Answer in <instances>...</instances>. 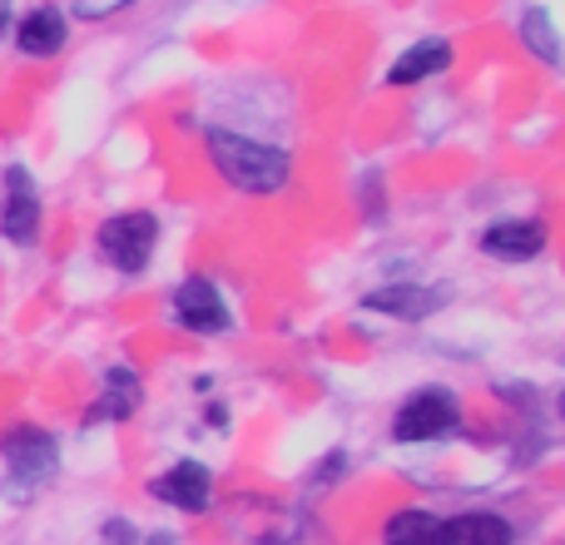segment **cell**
<instances>
[{
    "label": "cell",
    "instance_id": "cell-16",
    "mask_svg": "<svg viewBox=\"0 0 565 545\" xmlns=\"http://www.w3.org/2000/svg\"><path fill=\"white\" fill-rule=\"evenodd\" d=\"M125 6H135V0H70V10H75L79 20H109Z\"/></svg>",
    "mask_w": 565,
    "mask_h": 545
},
{
    "label": "cell",
    "instance_id": "cell-2",
    "mask_svg": "<svg viewBox=\"0 0 565 545\" xmlns=\"http://www.w3.org/2000/svg\"><path fill=\"white\" fill-rule=\"evenodd\" d=\"M0 461H6V496L30 501L35 491H45L60 471V441L55 431L35 427V421H15L0 437Z\"/></svg>",
    "mask_w": 565,
    "mask_h": 545
},
{
    "label": "cell",
    "instance_id": "cell-12",
    "mask_svg": "<svg viewBox=\"0 0 565 545\" xmlns=\"http://www.w3.org/2000/svg\"><path fill=\"white\" fill-rule=\"evenodd\" d=\"M372 312H382V318H402V322H422L431 318V312L447 302V288H422V282H392V288H377L367 292Z\"/></svg>",
    "mask_w": 565,
    "mask_h": 545
},
{
    "label": "cell",
    "instance_id": "cell-1",
    "mask_svg": "<svg viewBox=\"0 0 565 545\" xmlns=\"http://www.w3.org/2000/svg\"><path fill=\"white\" fill-rule=\"evenodd\" d=\"M204 149L214 159V169L224 174V184H234L238 194H282L292 179V154L282 145H268V139L238 135V129H204Z\"/></svg>",
    "mask_w": 565,
    "mask_h": 545
},
{
    "label": "cell",
    "instance_id": "cell-5",
    "mask_svg": "<svg viewBox=\"0 0 565 545\" xmlns=\"http://www.w3.org/2000/svg\"><path fill=\"white\" fill-rule=\"evenodd\" d=\"M174 322L184 332H199V338H224V332L234 328V308H228V298L218 292L214 278L189 272L174 288Z\"/></svg>",
    "mask_w": 565,
    "mask_h": 545
},
{
    "label": "cell",
    "instance_id": "cell-8",
    "mask_svg": "<svg viewBox=\"0 0 565 545\" xmlns=\"http://www.w3.org/2000/svg\"><path fill=\"white\" fill-rule=\"evenodd\" d=\"M546 224L541 218H497V224L481 228V254L501 258V264H526V258H536L541 248H546Z\"/></svg>",
    "mask_w": 565,
    "mask_h": 545
},
{
    "label": "cell",
    "instance_id": "cell-17",
    "mask_svg": "<svg viewBox=\"0 0 565 545\" xmlns=\"http://www.w3.org/2000/svg\"><path fill=\"white\" fill-rule=\"evenodd\" d=\"M10 30V0H0V35Z\"/></svg>",
    "mask_w": 565,
    "mask_h": 545
},
{
    "label": "cell",
    "instance_id": "cell-15",
    "mask_svg": "<svg viewBox=\"0 0 565 545\" xmlns=\"http://www.w3.org/2000/svg\"><path fill=\"white\" fill-rule=\"evenodd\" d=\"M521 45H526L541 65L556 70L561 65V25H556V15H551V10H541V6L521 10Z\"/></svg>",
    "mask_w": 565,
    "mask_h": 545
},
{
    "label": "cell",
    "instance_id": "cell-4",
    "mask_svg": "<svg viewBox=\"0 0 565 545\" xmlns=\"http://www.w3.org/2000/svg\"><path fill=\"white\" fill-rule=\"evenodd\" d=\"M95 244L119 272H145L149 258H154V248H159V218L145 214V209H135V214H115V218L99 224Z\"/></svg>",
    "mask_w": 565,
    "mask_h": 545
},
{
    "label": "cell",
    "instance_id": "cell-9",
    "mask_svg": "<svg viewBox=\"0 0 565 545\" xmlns=\"http://www.w3.org/2000/svg\"><path fill=\"white\" fill-rule=\"evenodd\" d=\"M457 50H451L447 35H422L417 45H407L387 70V85L392 89H407V85H422V79H437L441 70H451Z\"/></svg>",
    "mask_w": 565,
    "mask_h": 545
},
{
    "label": "cell",
    "instance_id": "cell-14",
    "mask_svg": "<svg viewBox=\"0 0 565 545\" xmlns=\"http://www.w3.org/2000/svg\"><path fill=\"white\" fill-rule=\"evenodd\" d=\"M382 545H441V516H431L422 506L397 511L382 526Z\"/></svg>",
    "mask_w": 565,
    "mask_h": 545
},
{
    "label": "cell",
    "instance_id": "cell-3",
    "mask_svg": "<svg viewBox=\"0 0 565 545\" xmlns=\"http://www.w3.org/2000/svg\"><path fill=\"white\" fill-rule=\"evenodd\" d=\"M461 431V402L447 387H422L392 417V441L402 447H427V441H447Z\"/></svg>",
    "mask_w": 565,
    "mask_h": 545
},
{
    "label": "cell",
    "instance_id": "cell-10",
    "mask_svg": "<svg viewBox=\"0 0 565 545\" xmlns=\"http://www.w3.org/2000/svg\"><path fill=\"white\" fill-rule=\"evenodd\" d=\"M70 40V20L60 6H30L25 15L15 20V50L30 60H45V55H60Z\"/></svg>",
    "mask_w": 565,
    "mask_h": 545
},
{
    "label": "cell",
    "instance_id": "cell-6",
    "mask_svg": "<svg viewBox=\"0 0 565 545\" xmlns=\"http://www.w3.org/2000/svg\"><path fill=\"white\" fill-rule=\"evenodd\" d=\"M149 496H154L159 506L184 511V516H204V511L214 506V477H209L204 461L184 457V461H174L169 471H159V477L149 481Z\"/></svg>",
    "mask_w": 565,
    "mask_h": 545
},
{
    "label": "cell",
    "instance_id": "cell-7",
    "mask_svg": "<svg viewBox=\"0 0 565 545\" xmlns=\"http://www.w3.org/2000/svg\"><path fill=\"white\" fill-rule=\"evenodd\" d=\"M40 224H45V209H40L35 179H30V169L10 164L6 169V204H0V234L15 248H30L40 238Z\"/></svg>",
    "mask_w": 565,
    "mask_h": 545
},
{
    "label": "cell",
    "instance_id": "cell-18",
    "mask_svg": "<svg viewBox=\"0 0 565 545\" xmlns=\"http://www.w3.org/2000/svg\"><path fill=\"white\" fill-rule=\"evenodd\" d=\"M149 545H174V536H149Z\"/></svg>",
    "mask_w": 565,
    "mask_h": 545
},
{
    "label": "cell",
    "instance_id": "cell-11",
    "mask_svg": "<svg viewBox=\"0 0 565 545\" xmlns=\"http://www.w3.org/2000/svg\"><path fill=\"white\" fill-rule=\"evenodd\" d=\"M139 402H145V382H139V372L135 367H109L105 372V387H99V397L89 402V412H85V421L95 427V421H129L139 412Z\"/></svg>",
    "mask_w": 565,
    "mask_h": 545
},
{
    "label": "cell",
    "instance_id": "cell-13",
    "mask_svg": "<svg viewBox=\"0 0 565 545\" xmlns=\"http://www.w3.org/2000/svg\"><path fill=\"white\" fill-rule=\"evenodd\" d=\"M441 545H516V526L501 511H461L441 521Z\"/></svg>",
    "mask_w": 565,
    "mask_h": 545
}]
</instances>
